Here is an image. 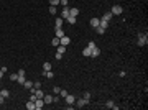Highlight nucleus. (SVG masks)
<instances>
[{"mask_svg": "<svg viewBox=\"0 0 148 110\" xmlns=\"http://www.w3.org/2000/svg\"><path fill=\"white\" fill-rule=\"evenodd\" d=\"M74 104H76V105H74L76 109H82V107H86V105H89V100H86L84 97H81V99H77Z\"/></svg>", "mask_w": 148, "mask_h": 110, "instance_id": "f257e3e1", "label": "nucleus"}, {"mask_svg": "<svg viewBox=\"0 0 148 110\" xmlns=\"http://www.w3.org/2000/svg\"><path fill=\"white\" fill-rule=\"evenodd\" d=\"M137 43H138V46H145L148 43V36H147V33H145V35H143V33H138V41H137Z\"/></svg>", "mask_w": 148, "mask_h": 110, "instance_id": "f03ea898", "label": "nucleus"}, {"mask_svg": "<svg viewBox=\"0 0 148 110\" xmlns=\"http://www.w3.org/2000/svg\"><path fill=\"white\" fill-rule=\"evenodd\" d=\"M43 107H45V100L43 99H36L35 100V110H41Z\"/></svg>", "mask_w": 148, "mask_h": 110, "instance_id": "7ed1b4c3", "label": "nucleus"}, {"mask_svg": "<svg viewBox=\"0 0 148 110\" xmlns=\"http://www.w3.org/2000/svg\"><path fill=\"white\" fill-rule=\"evenodd\" d=\"M110 12H112V15H120L122 12H123V8H122L120 5H114Z\"/></svg>", "mask_w": 148, "mask_h": 110, "instance_id": "20e7f679", "label": "nucleus"}, {"mask_svg": "<svg viewBox=\"0 0 148 110\" xmlns=\"http://www.w3.org/2000/svg\"><path fill=\"white\" fill-rule=\"evenodd\" d=\"M64 100H66V104H69V105H73L74 102H76V97H74L73 94H67L64 97Z\"/></svg>", "mask_w": 148, "mask_h": 110, "instance_id": "39448f33", "label": "nucleus"}, {"mask_svg": "<svg viewBox=\"0 0 148 110\" xmlns=\"http://www.w3.org/2000/svg\"><path fill=\"white\" fill-rule=\"evenodd\" d=\"M69 43H71V38H69V36H66V35H64L63 38H59V45H63V46H67Z\"/></svg>", "mask_w": 148, "mask_h": 110, "instance_id": "423d86ee", "label": "nucleus"}, {"mask_svg": "<svg viewBox=\"0 0 148 110\" xmlns=\"http://www.w3.org/2000/svg\"><path fill=\"white\" fill-rule=\"evenodd\" d=\"M67 17H69V8H67V7H63V10H61V18L66 20Z\"/></svg>", "mask_w": 148, "mask_h": 110, "instance_id": "0eeeda50", "label": "nucleus"}, {"mask_svg": "<svg viewBox=\"0 0 148 110\" xmlns=\"http://www.w3.org/2000/svg\"><path fill=\"white\" fill-rule=\"evenodd\" d=\"M99 54H101V49H99L97 46L91 49V56H92V58H97V56H99Z\"/></svg>", "mask_w": 148, "mask_h": 110, "instance_id": "6e6552de", "label": "nucleus"}, {"mask_svg": "<svg viewBox=\"0 0 148 110\" xmlns=\"http://www.w3.org/2000/svg\"><path fill=\"white\" fill-rule=\"evenodd\" d=\"M43 100H45V105H46V104H51V102H53V95H49V94H45Z\"/></svg>", "mask_w": 148, "mask_h": 110, "instance_id": "1a4fd4ad", "label": "nucleus"}, {"mask_svg": "<svg viewBox=\"0 0 148 110\" xmlns=\"http://www.w3.org/2000/svg\"><path fill=\"white\" fill-rule=\"evenodd\" d=\"M99 21H101V18H91V26L97 28V26H99Z\"/></svg>", "mask_w": 148, "mask_h": 110, "instance_id": "9d476101", "label": "nucleus"}, {"mask_svg": "<svg viewBox=\"0 0 148 110\" xmlns=\"http://www.w3.org/2000/svg\"><path fill=\"white\" fill-rule=\"evenodd\" d=\"M69 15L77 18V15H79V10H77V8H69Z\"/></svg>", "mask_w": 148, "mask_h": 110, "instance_id": "9b49d317", "label": "nucleus"}, {"mask_svg": "<svg viewBox=\"0 0 148 110\" xmlns=\"http://www.w3.org/2000/svg\"><path fill=\"white\" fill-rule=\"evenodd\" d=\"M43 76H45V77H49V79H53V77H54V72H53V71H43Z\"/></svg>", "mask_w": 148, "mask_h": 110, "instance_id": "f8f14e48", "label": "nucleus"}, {"mask_svg": "<svg viewBox=\"0 0 148 110\" xmlns=\"http://www.w3.org/2000/svg\"><path fill=\"white\" fill-rule=\"evenodd\" d=\"M63 36H64L63 28H56V38H63Z\"/></svg>", "mask_w": 148, "mask_h": 110, "instance_id": "ddd939ff", "label": "nucleus"}, {"mask_svg": "<svg viewBox=\"0 0 148 110\" xmlns=\"http://www.w3.org/2000/svg\"><path fill=\"white\" fill-rule=\"evenodd\" d=\"M99 26L107 28V26H109V21H107V20H104V18H101V21H99Z\"/></svg>", "mask_w": 148, "mask_h": 110, "instance_id": "4468645a", "label": "nucleus"}, {"mask_svg": "<svg viewBox=\"0 0 148 110\" xmlns=\"http://www.w3.org/2000/svg\"><path fill=\"white\" fill-rule=\"evenodd\" d=\"M23 87L30 91V89H33V82H31V81H25V84H23Z\"/></svg>", "mask_w": 148, "mask_h": 110, "instance_id": "2eb2a0df", "label": "nucleus"}, {"mask_svg": "<svg viewBox=\"0 0 148 110\" xmlns=\"http://www.w3.org/2000/svg\"><path fill=\"white\" fill-rule=\"evenodd\" d=\"M0 95H3L5 99H8V97H10V91H7V89H2V91H0Z\"/></svg>", "mask_w": 148, "mask_h": 110, "instance_id": "dca6fc26", "label": "nucleus"}, {"mask_svg": "<svg viewBox=\"0 0 148 110\" xmlns=\"http://www.w3.org/2000/svg\"><path fill=\"white\" fill-rule=\"evenodd\" d=\"M51 67H53V66H51V63H43V71H51Z\"/></svg>", "mask_w": 148, "mask_h": 110, "instance_id": "f3484780", "label": "nucleus"}, {"mask_svg": "<svg viewBox=\"0 0 148 110\" xmlns=\"http://www.w3.org/2000/svg\"><path fill=\"white\" fill-rule=\"evenodd\" d=\"M112 17H114V15H112V12H107V13H104V17H102V18H104V20H107V21H110Z\"/></svg>", "mask_w": 148, "mask_h": 110, "instance_id": "a211bd4d", "label": "nucleus"}, {"mask_svg": "<svg viewBox=\"0 0 148 110\" xmlns=\"http://www.w3.org/2000/svg\"><path fill=\"white\" fill-rule=\"evenodd\" d=\"M63 21H64V20L61 18V17L56 18V28H63Z\"/></svg>", "mask_w": 148, "mask_h": 110, "instance_id": "6ab92c4d", "label": "nucleus"}, {"mask_svg": "<svg viewBox=\"0 0 148 110\" xmlns=\"http://www.w3.org/2000/svg\"><path fill=\"white\" fill-rule=\"evenodd\" d=\"M27 109H28V110H35V102L28 100V102H27Z\"/></svg>", "mask_w": 148, "mask_h": 110, "instance_id": "aec40b11", "label": "nucleus"}, {"mask_svg": "<svg viewBox=\"0 0 148 110\" xmlns=\"http://www.w3.org/2000/svg\"><path fill=\"white\" fill-rule=\"evenodd\" d=\"M66 21H67L69 25H74V23H76V17H71V15H69V17L66 18Z\"/></svg>", "mask_w": 148, "mask_h": 110, "instance_id": "412c9836", "label": "nucleus"}, {"mask_svg": "<svg viewBox=\"0 0 148 110\" xmlns=\"http://www.w3.org/2000/svg\"><path fill=\"white\" fill-rule=\"evenodd\" d=\"M82 54L86 56V58H89V56H91V48H84V49H82Z\"/></svg>", "mask_w": 148, "mask_h": 110, "instance_id": "4be33fe9", "label": "nucleus"}, {"mask_svg": "<svg viewBox=\"0 0 148 110\" xmlns=\"http://www.w3.org/2000/svg\"><path fill=\"white\" fill-rule=\"evenodd\" d=\"M95 31H97V35H104L105 33V28H102V26H97V28H94Z\"/></svg>", "mask_w": 148, "mask_h": 110, "instance_id": "5701e85b", "label": "nucleus"}, {"mask_svg": "<svg viewBox=\"0 0 148 110\" xmlns=\"http://www.w3.org/2000/svg\"><path fill=\"white\" fill-rule=\"evenodd\" d=\"M64 51H66V46H63V45H59V46H58V53L64 54Z\"/></svg>", "mask_w": 148, "mask_h": 110, "instance_id": "b1692460", "label": "nucleus"}, {"mask_svg": "<svg viewBox=\"0 0 148 110\" xmlns=\"http://www.w3.org/2000/svg\"><path fill=\"white\" fill-rule=\"evenodd\" d=\"M114 107V100H107L105 102V109H112Z\"/></svg>", "mask_w": 148, "mask_h": 110, "instance_id": "393cba45", "label": "nucleus"}, {"mask_svg": "<svg viewBox=\"0 0 148 110\" xmlns=\"http://www.w3.org/2000/svg\"><path fill=\"white\" fill-rule=\"evenodd\" d=\"M51 45H53V46H59V38H53Z\"/></svg>", "mask_w": 148, "mask_h": 110, "instance_id": "a878e982", "label": "nucleus"}, {"mask_svg": "<svg viewBox=\"0 0 148 110\" xmlns=\"http://www.w3.org/2000/svg\"><path fill=\"white\" fill-rule=\"evenodd\" d=\"M82 97L86 99V100H91V92H84V94H82Z\"/></svg>", "mask_w": 148, "mask_h": 110, "instance_id": "bb28decb", "label": "nucleus"}, {"mask_svg": "<svg viewBox=\"0 0 148 110\" xmlns=\"http://www.w3.org/2000/svg\"><path fill=\"white\" fill-rule=\"evenodd\" d=\"M49 5H53V7H58V5H59V0H49Z\"/></svg>", "mask_w": 148, "mask_h": 110, "instance_id": "cd10ccee", "label": "nucleus"}, {"mask_svg": "<svg viewBox=\"0 0 148 110\" xmlns=\"http://www.w3.org/2000/svg\"><path fill=\"white\" fill-rule=\"evenodd\" d=\"M33 89H41V82L38 81V82H33Z\"/></svg>", "mask_w": 148, "mask_h": 110, "instance_id": "c85d7f7f", "label": "nucleus"}, {"mask_svg": "<svg viewBox=\"0 0 148 110\" xmlns=\"http://www.w3.org/2000/svg\"><path fill=\"white\" fill-rule=\"evenodd\" d=\"M49 13H53V15H54V13H58L56 7H53V5H51V7H49Z\"/></svg>", "mask_w": 148, "mask_h": 110, "instance_id": "c756f323", "label": "nucleus"}, {"mask_svg": "<svg viewBox=\"0 0 148 110\" xmlns=\"http://www.w3.org/2000/svg\"><path fill=\"white\" fill-rule=\"evenodd\" d=\"M10 79H12V81H17V79H18V74H10Z\"/></svg>", "mask_w": 148, "mask_h": 110, "instance_id": "7c9ffc66", "label": "nucleus"}, {"mask_svg": "<svg viewBox=\"0 0 148 110\" xmlns=\"http://www.w3.org/2000/svg\"><path fill=\"white\" fill-rule=\"evenodd\" d=\"M17 74H18V77H25V71H23V69H20Z\"/></svg>", "mask_w": 148, "mask_h": 110, "instance_id": "2f4dec72", "label": "nucleus"}, {"mask_svg": "<svg viewBox=\"0 0 148 110\" xmlns=\"http://www.w3.org/2000/svg\"><path fill=\"white\" fill-rule=\"evenodd\" d=\"M59 92H61L59 87H53V94H58V95H59Z\"/></svg>", "mask_w": 148, "mask_h": 110, "instance_id": "473e14b6", "label": "nucleus"}, {"mask_svg": "<svg viewBox=\"0 0 148 110\" xmlns=\"http://www.w3.org/2000/svg\"><path fill=\"white\" fill-rule=\"evenodd\" d=\"M87 48H91V49H92V48H95V43H94V41H89V45H87Z\"/></svg>", "mask_w": 148, "mask_h": 110, "instance_id": "72a5a7b5", "label": "nucleus"}, {"mask_svg": "<svg viewBox=\"0 0 148 110\" xmlns=\"http://www.w3.org/2000/svg\"><path fill=\"white\" fill-rule=\"evenodd\" d=\"M36 99H38V97H36V95H35V94H31V95H30V100H31V102H35V100H36Z\"/></svg>", "mask_w": 148, "mask_h": 110, "instance_id": "f704fd0d", "label": "nucleus"}, {"mask_svg": "<svg viewBox=\"0 0 148 110\" xmlns=\"http://www.w3.org/2000/svg\"><path fill=\"white\" fill-rule=\"evenodd\" d=\"M56 59H58V61H59V59H63V54H61V53H58V51H56Z\"/></svg>", "mask_w": 148, "mask_h": 110, "instance_id": "c9c22d12", "label": "nucleus"}, {"mask_svg": "<svg viewBox=\"0 0 148 110\" xmlns=\"http://www.w3.org/2000/svg\"><path fill=\"white\" fill-rule=\"evenodd\" d=\"M53 102H56V104L59 102V97H58V94H54V97H53Z\"/></svg>", "mask_w": 148, "mask_h": 110, "instance_id": "e433bc0d", "label": "nucleus"}, {"mask_svg": "<svg viewBox=\"0 0 148 110\" xmlns=\"http://www.w3.org/2000/svg\"><path fill=\"white\" fill-rule=\"evenodd\" d=\"M59 95H61V97H66V95H67V92H66V91H61V92H59Z\"/></svg>", "mask_w": 148, "mask_h": 110, "instance_id": "4c0bfd02", "label": "nucleus"}, {"mask_svg": "<svg viewBox=\"0 0 148 110\" xmlns=\"http://www.w3.org/2000/svg\"><path fill=\"white\" fill-rule=\"evenodd\" d=\"M3 102H5V97H3V95H0V105H2Z\"/></svg>", "mask_w": 148, "mask_h": 110, "instance_id": "58836bf2", "label": "nucleus"}, {"mask_svg": "<svg viewBox=\"0 0 148 110\" xmlns=\"http://www.w3.org/2000/svg\"><path fill=\"white\" fill-rule=\"evenodd\" d=\"M3 74H5V72H3V71H2V69H0V79H2V77H3Z\"/></svg>", "mask_w": 148, "mask_h": 110, "instance_id": "ea45409f", "label": "nucleus"}]
</instances>
